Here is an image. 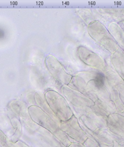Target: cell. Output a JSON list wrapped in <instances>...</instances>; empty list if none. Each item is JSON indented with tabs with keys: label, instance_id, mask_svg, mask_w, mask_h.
I'll list each match as a JSON object with an SVG mask.
<instances>
[{
	"label": "cell",
	"instance_id": "1",
	"mask_svg": "<svg viewBox=\"0 0 124 147\" xmlns=\"http://www.w3.org/2000/svg\"><path fill=\"white\" fill-rule=\"evenodd\" d=\"M45 99L50 109L56 117L64 121V112L67 103L63 97L55 91H48L46 93Z\"/></svg>",
	"mask_w": 124,
	"mask_h": 147
},
{
	"label": "cell",
	"instance_id": "2",
	"mask_svg": "<svg viewBox=\"0 0 124 147\" xmlns=\"http://www.w3.org/2000/svg\"><path fill=\"white\" fill-rule=\"evenodd\" d=\"M45 63L49 72L55 79L64 84H68L70 79L69 75L64 71L60 62L55 57L48 56Z\"/></svg>",
	"mask_w": 124,
	"mask_h": 147
},
{
	"label": "cell",
	"instance_id": "3",
	"mask_svg": "<svg viewBox=\"0 0 124 147\" xmlns=\"http://www.w3.org/2000/svg\"><path fill=\"white\" fill-rule=\"evenodd\" d=\"M103 77L102 76L101 74H99L98 75V76H97L96 77V82H97V84H98L99 86H102V83H103Z\"/></svg>",
	"mask_w": 124,
	"mask_h": 147
}]
</instances>
